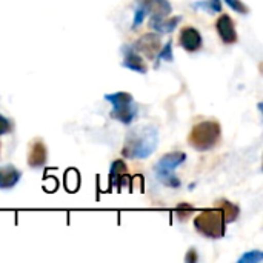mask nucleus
I'll list each match as a JSON object with an SVG mask.
<instances>
[{
  "label": "nucleus",
  "mask_w": 263,
  "mask_h": 263,
  "mask_svg": "<svg viewBox=\"0 0 263 263\" xmlns=\"http://www.w3.org/2000/svg\"><path fill=\"white\" fill-rule=\"evenodd\" d=\"M222 140V126L217 120H202L196 123L188 136V143L200 153L214 149Z\"/></svg>",
  "instance_id": "2"
},
{
  "label": "nucleus",
  "mask_w": 263,
  "mask_h": 263,
  "mask_svg": "<svg viewBox=\"0 0 263 263\" xmlns=\"http://www.w3.org/2000/svg\"><path fill=\"white\" fill-rule=\"evenodd\" d=\"M0 151H2V145H0Z\"/></svg>",
  "instance_id": "24"
},
{
  "label": "nucleus",
  "mask_w": 263,
  "mask_h": 263,
  "mask_svg": "<svg viewBox=\"0 0 263 263\" xmlns=\"http://www.w3.org/2000/svg\"><path fill=\"white\" fill-rule=\"evenodd\" d=\"M48 160V149L42 139H35L28 148V165L31 168H43Z\"/></svg>",
  "instance_id": "11"
},
{
  "label": "nucleus",
  "mask_w": 263,
  "mask_h": 263,
  "mask_svg": "<svg viewBox=\"0 0 263 263\" xmlns=\"http://www.w3.org/2000/svg\"><path fill=\"white\" fill-rule=\"evenodd\" d=\"M157 57H159V60H163V62H173L174 60V55H173V40H168L165 43V46L160 48Z\"/></svg>",
  "instance_id": "18"
},
{
  "label": "nucleus",
  "mask_w": 263,
  "mask_h": 263,
  "mask_svg": "<svg viewBox=\"0 0 263 263\" xmlns=\"http://www.w3.org/2000/svg\"><path fill=\"white\" fill-rule=\"evenodd\" d=\"M137 52H142L145 54L146 59L153 60L157 57L160 48H162V40H160V35L159 34H154V32H146L143 34L137 42L136 45L133 46Z\"/></svg>",
  "instance_id": "6"
},
{
  "label": "nucleus",
  "mask_w": 263,
  "mask_h": 263,
  "mask_svg": "<svg viewBox=\"0 0 263 263\" xmlns=\"http://www.w3.org/2000/svg\"><path fill=\"white\" fill-rule=\"evenodd\" d=\"M159 145V131L153 125L133 129L125 140L122 154L128 159H146Z\"/></svg>",
  "instance_id": "1"
},
{
  "label": "nucleus",
  "mask_w": 263,
  "mask_h": 263,
  "mask_svg": "<svg viewBox=\"0 0 263 263\" xmlns=\"http://www.w3.org/2000/svg\"><path fill=\"white\" fill-rule=\"evenodd\" d=\"M186 160V154L182 151H173L159 159V162L154 166L157 179L168 188H179L180 179L174 174V170L179 168Z\"/></svg>",
  "instance_id": "5"
},
{
  "label": "nucleus",
  "mask_w": 263,
  "mask_h": 263,
  "mask_svg": "<svg viewBox=\"0 0 263 263\" xmlns=\"http://www.w3.org/2000/svg\"><path fill=\"white\" fill-rule=\"evenodd\" d=\"M12 129H14V123L8 117L0 114V136H6L12 133Z\"/></svg>",
  "instance_id": "22"
},
{
  "label": "nucleus",
  "mask_w": 263,
  "mask_h": 263,
  "mask_svg": "<svg viewBox=\"0 0 263 263\" xmlns=\"http://www.w3.org/2000/svg\"><path fill=\"white\" fill-rule=\"evenodd\" d=\"M194 213H196V208H194L193 205H190V203H179V205L176 206V216H177V219L182 220V222L188 220Z\"/></svg>",
  "instance_id": "17"
},
{
  "label": "nucleus",
  "mask_w": 263,
  "mask_h": 263,
  "mask_svg": "<svg viewBox=\"0 0 263 263\" xmlns=\"http://www.w3.org/2000/svg\"><path fill=\"white\" fill-rule=\"evenodd\" d=\"M123 51V62L122 65L134 72H139V74H146L148 72V66L146 63L143 62V59L139 55V52L133 48V45H125L122 48Z\"/></svg>",
  "instance_id": "10"
},
{
  "label": "nucleus",
  "mask_w": 263,
  "mask_h": 263,
  "mask_svg": "<svg viewBox=\"0 0 263 263\" xmlns=\"http://www.w3.org/2000/svg\"><path fill=\"white\" fill-rule=\"evenodd\" d=\"M194 228L206 239H222L227 234V222L223 219V213L216 206L200 211L194 219Z\"/></svg>",
  "instance_id": "3"
},
{
  "label": "nucleus",
  "mask_w": 263,
  "mask_h": 263,
  "mask_svg": "<svg viewBox=\"0 0 263 263\" xmlns=\"http://www.w3.org/2000/svg\"><path fill=\"white\" fill-rule=\"evenodd\" d=\"M105 100H108L111 103V106H112L109 116L114 120H119V122H122L123 125L128 126L137 117L139 108H137V103L134 102V97L129 92L117 91V92H112V94H106Z\"/></svg>",
  "instance_id": "4"
},
{
  "label": "nucleus",
  "mask_w": 263,
  "mask_h": 263,
  "mask_svg": "<svg viewBox=\"0 0 263 263\" xmlns=\"http://www.w3.org/2000/svg\"><path fill=\"white\" fill-rule=\"evenodd\" d=\"M194 8L197 9H203L206 11L208 14H217V12H222V0H202V2H196L193 5Z\"/></svg>",
  "instance_id": "16"
},
{
  "label": "nucleus",
  "mask_w": 263,
  "mask_h": 263,
  "mask_svg": "<svg viewBox=\"0 0 263 263\" xmlns=\"http://www.w3.org/2000/svg\"><path fill=\"white\" fill-rule=\"evenodd\" d=\"M179 45L186 51V52H197L203 46V39L202 34L199 32L197 28L194 26H183L179 32Z\"/></svg>",
  "instance_id": "7"
},
{
  "label": "nucleus",
  "mask_w": 263,
  "mask_h": 263,
  "mask_svg": "<svg viewBox=\"0 0 263 263\" xmlns=\"http://www.w3.org/2000/svg\"><path fill=\"white\" fill-rule=\"evenodd\" d=\"M22 179V171L12 165L0 166V190L14 188Z\"/></svg>",
  "instance_id": "13"
},
{
  "label": "nucleus",
  "mask_w": 263,
  "mask_h": 263,
  "mask_svg": "<svg viewBox=\"0 0 263 263\" xmlns=\"http://www.w3.org/2000/svg\"><path fill=\"white\" fill-rule=\"evenodd\" d=\"M216 208H219L222 213H223V219L227 223H231V222H236L239 219V214H240V208L239 205L227 200V199H220L217 200L216 203Z\"/></svg>",
  "instance_id": "14"
},
{
  "label": "nucleus",
  "mask_w": 263,
  "mask_h": 263,
  "mask_svg": "<svg viewBox=\"0 0 263 263\" xmlns=\"http://www.w3.org/2000/svg\"><path fill=\"white\" fill-rule=\"evenodd\" d=\"M225 3H227L231 9H234L236 12H239V14H242V15H248V14H250V8H248L242 0H225Z\"/></svg>",
  "instance_id": "20"
},
{
  "label": "nucleus",
  "mask_w": 263,
  "mask_h": 263,
  "mask_svg": "<svg viewBox=\"0 0 263 263\" xmlns=\"http://www.w3.org/2000/svg\"><path fill=\"white\" fill-rule=\"evenodd\" d=\"M263 260V254L260 251L254 250V251H247L240 259L239 263H259Z\"/></svg>",
  "instance_id": "19"
},
{
  "label": "nucleus",
  "mask_w": 263,
  "mask_h": 263,
  "mask_svg": "<svg viewBox=\"0 0 263 263\" xmlns=\"http://www.w3.org/2000/svg\"><path fill=\"white\" fill-rule=\"evenodd\" d=\"M139 3L145 8L146 14L151 15L149 25L165 18L173 11V6H171L170 0H140Z\"/></svg>",
  "instance_id": "9"
},
{
  "label": "nucleus",
  "mask_w": 263,
  "mask_h": 263,
  "mask_svg": "<svg viewBox=\"0 0 263 263\" xmlns=\"http://www.w3.org/2000/svg\"><path fill=\"white\" fill-rule=\"evenodd\" d=\"M185 260H186V262H196V260H197V256H196V250H194V248L188 251Z\"/></svg>",
  "instance_id": "23"
},
{
  "label": "nucleus",
  "mask_w": 263,
  "mask_h": 263,
  "mask_svg": "<svg viewBox=\"0 0 263 263\" xmlns=\"http://www.w3.org/2000/svg\"><path fill=\"white\" fill-rule=\"evenodd\" d=\"M216 31L225 45H234L239 40V35L236 31V23L231 18V15H228V14H220V17H217Z\"/></svg>",
  "instance_id": "8"
},
{
  "label": "nucleus",
  "mask_w": 263,
  "mask_h": 263,
  "mask_svg": "<svg viewBox=\"0 0 263 263\" xmlns=\"http://www.w3.org/2000/svg\"><path fill=\"white\" fill-rule=\"evenodd\" d=\"M145 15H146V11H145V8L139 3L137 6H136V12H134V22H133V29H136L137 26H140L142 25V22H143V18H145Z\"/></svg>",
  "instance_id": "21"
},
{
  "label": "nucleus",
  "mask_w": 263,
  "mask_h": 263,
  "mask_svg": "<svg viewBox=\"0 0 263 263\" xmlns=\"http://www.w3.org/2000/svg\"><path fill=\"white\" fill-rule=\"evenodd\" d=\"M109 182L111 186H116L117 191H120L125 185L129 183V176H128V166L123 160H114L111 163L109 170Z\"/></svg>",
  "instance_id": "12"
},
{
  "label": "nucleus",
  "mask_w": 263,
  "mask_h": 263,
  "mask_svg": "<svg viewBox=\"0 0 263 263\" xmlns=\"http://www.w3.org/2000/svg\"><path fill=\"white\" fill-rule=\"evenodd\" d=\"M180 20H182V15H177V17H170V18H162V20H159V22H156V23H151L149 26L153 28V29H156V31H159V32H162V34H170V32H173L174 29H176V26H177V23H180Z\"/></svg>",
  "instance_id": "15"
}]
</instances>
